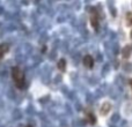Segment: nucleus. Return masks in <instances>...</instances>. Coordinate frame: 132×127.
<instances>
[{
  "label": "nucleus",
  "instance_id": "obj_1",
  "mask_svg": "<svg viewBox=\"0 0 132 127\" xmlns=\"http://www.w3.org/2000/svg\"><path fill=\"white\" fill-rule=\"evenodd\" d=\"M12 79L14 81L15 87L19 90H23L26 87V76L23 70L21 69L19 66H14L12 67Z\"/></svg>",
  "mask_w": 132,
  "mask_h": 127
},
{
  "label": "nucleus",
  "instance_id": "obj_2",
  "mask_svg": "<svg viewBox=\"0 0 132 127\" xmlns=\"http://www.w3.org/2000/svg\"><path fill=\"white\" fill-rule=\"evenodd\" d=\"M89 20H90V24L94 28V30L97 31L98 30V13L95 7H92L90 11H89Z\"/></svg>",
  "mask_w": 132,
  "mask_h": 127
},
{
  "label": "nucleus",
  "instance_id": "obj_3",
  "mask_svg": "<svg viewBox=\"0 0 132 127\" xmlns=\"http://www.w3.org/2000/svg\"><path fill=\"white\" fill-rule=\"evenodd\" d=\"M82 63H84V66L87 68H93L95 61H94V58L92 57L90 55H87V56H85L84 59H82Z\"/></svg>",
  "mask_w": 132,
  "mask_h": 127
},
{
  "label": "nucleus",
  "instance_id": "obj_4",
  "mask_svg": "<svg viewBox=\"0 0 132 127\" xmlns=\"http://www.w3.org/2000/svg\"><path fill=\"white\" fill-rule=\"evenodd\" d=\"M110 110H111V104H110L109 102H105V103H103L102 106L100 107V113L102 114V116H107L110 112Z\"/></svg>",
  "mask_w": 132,
  "mask_h": 127
},
{
  "label": "nucleus",
  "instance_id": "obj_5",
  "mask_svg": "<svg viewBox=\"0 0 132 127\" xmlns=\"http://www.w3.org/2000/svg\"><path fill=\"white\" fill-rule=\"evenodd\" d=\"M86 121L90 125H95L96 124V118L92 112H86Z\"/></svg>",
  "mask_w": 132,
  "mask_h": 127
},
{
  "label": "nucleus",
  "instance_id": "obj_6",
  "mask_svg": "<svg viewBox=\"0 0 132 127\" xmlns=\"http://www.w3.org/2000/svg\"><path fill=\"white\" fill-rule=\"evenodd\" d=\"M9 50V45L8 44H0V60L4 58V56L8 52Z\"/></svg>",
  "mask_w": 132,
  "mask_h": 127
},
{
  "label": "nucleus",
  "instance_id": "obj_7",
  "mask_svg": "<svg viewBox=\"0 0 132 127\" xmlns=\"http://www.w3.org/2000/svg\"><path fill=\"white\" fill-rule=\"evenodd\" d=\"M57 67L59 70H62V72H64V70L66 69V60L65 59H60L59 61H58L57 63Z\"/></svg>",
  "mask_w": 132,
  "mask_h": 127
},
{
  "label": "nucleus",
  "instance_id": "obj_8",
  "mask_svg": "<svg viewBox=\"0 0 132 127\" xmlns=\"http://www.w3.org/2000/svg\"><path fill=\"white\" fill-rule=\"evenodd\" d=\"M26 127H32V126H26Z\"/></svg>",
  "mask_w": 132,
  "mask_h": 127
},
{
  "label": "nucleus",
  "instance_id": "obj_9",
  "mask_svg": "<svg viewBox=\"0 0 132 127\" xmlns=\"http://www.w3.org/2000/svg\"><path fill=\"white\" fill-rule=\"evenodd\" d=\"M131 37H132V31H131Z\"/></svg>",
  "mask_w": 132,
  "mask_h": 127
},
{
  "label": "nucleus",
  "instance_id": "obj_10",
  "mask_svg": "<svg viewBox=\"0 0 132 127\" xmlns=\"http://www.w3.org/2000/svg\"><path fill=\"white\" fill-rule=\"evenodd\" d=\"M131 86H132V81H131Z\"/></svg>",
  "mask_w": 132,
  "mask_h": 127
}]
</instances>
